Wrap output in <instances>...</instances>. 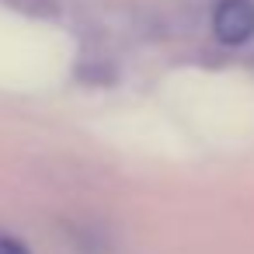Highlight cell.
<instances>
[{
  "label": "cell",
  "instance_id": "obj_1",
  "mask_svg": "<svg viewBox=\"0 0 254 254\" xmlns=\"http://www.w3.org/2000/svg\"><path fill=\"white\" fill-rule=\"evenodd\" d=\"M212 32L223 46H244L254 35V0H219L212 11Z\"/></svg>",
  "mask_w": 254,
  "mask_h": 254
},
{
  "label": "cell",
  "instance_id": "obj_2",
  "mask_svg": "<svg viewBox=\"0 0 254 254\" xmlns=\"http://www.w3.org/2000/svg\"><path fill=\"white\" fill-rule=\"evenodd\" d=\"M0 254H32L18 237H11V233H4V230H0Z\"/></svg>",
  "mask_w": 254,
  "mask_h": 254
}]
</instances>
